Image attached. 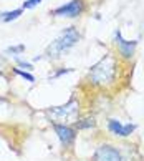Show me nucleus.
<instances>
[{"mask_svg": "<svg viewBox=\"0 0 144 161\" xmlns=\"http://www.w3.org/2000/svg\"><path fill=\"white\" fill-rule=\"evenodd\" d=\"M116 67H118L116 58L111 53H108L96 65H93L88 76L93 85H109L116 76V70H118Z\"/></svg>", "mask_w": 144, "mask_h": 161, "instance_id": "1", "label": "nucleus"}, {"mask_svg": "<svg viewBox=\"0 0 144 161\" xmlns=\"http://www.w3.org/2000/svg\"><path fill=\"white\" fill-rule=\"evenodd\" d=\"M78 40H80V33H78V30H76L75 27L65 28V30L60 33L50 45H48L46 55L50 57V58H60V57H63L68 50H71L78 43Z\"/></svg>", "mask_w": 144, "mask_h": 161, "instance_id": "2", "label": "nucleus"}, {"mask_svg": "<svg viewBox=\"0 0 144 161\" xmlns=\"http://www.w3.org/2000/svg\"><path fill=\"white\" fill-rule=\"evenodd\" d=\"M48 115L56 121H71V120H75L76 115H78V101L75 98H71L67 105L48 110Z\"/></svg>", "mask_w": 144, "mask_h": 161, "instance_id": "3", "label": "nucleus"}, {"mask_svg": "<svg viewBox=\"0 0 144 161\" xmlns=\"http://www.w3.org/2000/svg\"><path fill=\"white\" fill-rule=\"evenodd\" d=\"M93 161H123V156L115 146L101 145L96 148V151L93 154Z\"/></svg>", "mask_w": 144, "mask_h": 161, "instance_id": "4", "label": "nucleus"}, {"mask_svg": "<svg viewBox=\"0 0 144 161\" xmlns=\"http://www.w3.org/2000/svg\"><path fill=\"white\" fill-rule=\"evenodd\" d=\"M81 12H83V2L81 0H71V2L55 8L53 10V15H56V17H70V19H73V17L81 15Z\"/></svg>", "mask_w": 144, "mask_h": 161, "instance_id": "5", "label": "nucleus"}, {"mask_svg": "<svg viewBox=\"0 0 144 161\" xmlns=\"http://www.w3.org/2000/svg\"><path fill=\"white\" fill-rule=\"evenodd\" d=\"M115 37H116L118 52L121 53L124 58H131V57H133V55H134L136 47H137V40H126V38H123L121 30H116Z\"/></svg>", "mask_w": 144, "mask_h": 161, "instance_id": "6", "label": "nucleus"}, {"mask_svg": "<svg viewBox=\"0 0 144 161\" xmlns=\"http://www.w3.org/2000/svg\"><path fill=\"white\" fill-rule=\"evenodd\" d=\"M53 130H55L58 140H60V143H61L63 146H70L71 143L75 141V138H76L75 130L70 128L68 125H65V123L63 125L61 123H55V125H53Z\"/></svg>", "mask_w": 144, "mask_h": 161, "instance_id": "7", "label": "nucleus"}, {"mask_svg": "<svg viewBox=\"0 0 144 161\" xmlns=\"http://www.w3.org/2000/svg\"><path fill=\"white\" fill-rule=\"evenodd\" d=\"M108 130L111 131L115 136H121V138H126V136H131V133L136 130V125L133 123H128V125H123L119 120H108Z\"/></svg>", "mask_w": 144, "mask_h": 161, "instance_id": "8", "label": "nucleus"}, {"mask_svg": "<svg viewBox=\"0 0 144 161\" xmlns=\"http://www.w3.org/2000/svg\"><path fill=\"white\" fill-rule=\"evenodd\" d=\"M22 10H23V8H17V10H13V12H7V14L3 15V22H12V20L19 19V17L22 15Z\"/></svg>", "mask_w": 144, "mask_h": 161, "instance_id": "9", "label": "nucleus"}, {"mask_svg": "<svg viewBox=\"0 0 144 161\" xmlns=\"http://www.w3.org/2000/svg\"><path fill=\"white\" fill-rule=\"evenodd\" d=\"M13 71H15L17 75L23 76V78H25V80H28L30 83H33V81H35V76H33V75H30V73H27V71H23V70H20V68H15Z\"/></svg>", "mask_w": 144, "mask_h": 161, "instance_id": "10", "label": "nucleus"}, {"mask_svg": "<svg viewBox=\"0 0 144 161\" xmlns=\"http://www.w3.org/2000/svg\"><path fill=\"white\" fill-rule=\"evenodd\" d=\"M40 3H41V0H27V2H23L22 8L28 10V8H33V7H37V5H40Z\"/></svg>", "mask_w": 144, "mask_h": 161, "instance_id": "11", "label": "nucleus"}, {"mask_svg": "<svg viewBox=\"0 0 144 161\" xmlns=\"http://www.w3.org/2000/svg\"><path fill=\"white\" fill-rule=\"evenodd\" d=\"M23 50H25V45H19V47H10L7 52H10V53H20Z\"/></svg>", "mask_w": 144, "mask_h": 161, "instance_id": "12", "label": "nucleus"}, {"mask_svg": "<svg viewBox=\"0 0 144 161\" xmlns=\"http://www.w3.org/2000/svg\"><path fill=\"white\" fill-rule=\"evenodd\" d=\"M88 126H94V120H93V118H88V123H78V128H88Z\"/></svg>", "mask_w": 144, "mask_h": 161, "instance_id": "13", "label": "nucleus"}, {"mask_svg": "<svg viewBox=\"0 0 144 161\" xmlns=\"http://www.w3.org/2000/svg\"><path fill=\"white\" fill-rule=\"evenodd\" d=\"M19 63L22 65V67H25V68H28V70L32 68V65H30V63H27V62H22V60H19Z\"/></svg>", "mask_w": 144, "mask_h": 161, "instance_id": "14", "label": "nucleus"}]
</instances>
